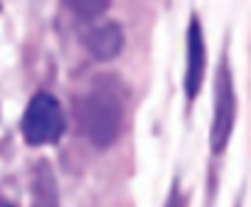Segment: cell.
<instances>
[{
  "label": "cell",
  "mask_w": 251,
  "mask_h": 207,
  "mask_svg": "<svg viewBox=\"0 0 251 207\" xmlns=\"http://www.w3.org/2000/svg\"><path fill=\"white\" fill-rule=\"evenodd\" d=\"M126 106L118 86L111 79L94 81L76 99V121L81 133L96 148H108L123 131Z\"/></svg>",
  "instance_id": "6da1fadb"
},
{
  "label": "cell",
  "mask_w": 251,
  "mask_h": 207,
  "mask_svg": "<svg viewBox=\"0 0 251 207\" xmlns=\"http://www.w3.org/2000/svg\"><path fill=\"white\" fill-rule=\"evenodd\" d=\"M64 131V114L57 96L40 91L30 99L23 114V136L30 146H45L59 141Z\"/></svg>",
  "instance_id": "7a4b0ae2"
},
{
  "label": "cell",
  "mask_w": 251,
  "mask_h": 207,
  "mask_svg": "<svg viewBox=\"0 0 251 207\" xmlns=\"http://www.w3.org/2000/svg\"><path fill=\"white\" fill-rule=\"evenodd\" d=\"M234 119H236V91H234V79L229 72V64L222 62L217 72V89H214V119L209 129V146L212 153H224L231 131H234Z\"/></svg>",
  "instance_id": "3957f363"
},
{
  "label": "cell",
  "mask_w": 251,
  "mask_h": 207,
  "mask_svg": "<svg viewBox=\"0 0 251 207\" xmlns=\"http://www.w3.org/2000/svg\"><path fill=\"white\" fill-rule=\"evenodd\" d=\"M207 69V50H204V35L197 18H190L187 25V64H185V96L192 101L204 81Z\"/></svg>",
  "instance_id": "277c9868"
},
{
  "label": "cell",
  "mask_w": 251,
  "mask_h": 207,
  "mask_svg": "<svg viewBox=\"0 0 251 207\" xmlns=\"http://www.w3.org/2000/svg\"><path fill=\"white\" fill-rule=\"evenodd\" d=\"M84 47L96 59H113L123 50V30L118 23H99L84 32Z\"/></svg>",
  "instance_id": "5b68a950"
},
{
  "label": "cell",
  "mask_w": 251,
  "mask_h": 207,
  "mask_svg": "<svg viewBox=\"0 0 251 207\" xmlns=\"http://www.w3.org/2000/svg\"><path fill=\"white\" fill-rule=\"evenodd\" d=\"M69 8L81 18H96L108 8V3H69Z\"/></svg>",
  "instance_id": "8992f818"
},
{
  "label": "cell",
  "mask_w": 251,
  "mask_h": 207,
  "mask_svg": "<svg viewBox=\"0 0 251 207\" xmlns=\"http://www.w3.org/2000/svg\"><path fill=\"white\" fill-rule=\"evenodd\" d=\"M165 207H185V195L180 192V187H177V185L170 190V197H168Z\"/></svg>",
  "instance_id": "52a82bcc"
},
{
  "label": "cell",
  "mask_w": 251,
  "mask_h": 207,
  "mask_svg": "<svg viewBox=\"0 0 251 207\" xmlns=\"http://www.w3.org/2000/svg\"><path fill=\"white\" fill-rule=\"evenodd\" d=\"M0 207H15V205H10V202H5V200H0Z\"/></svg>",
  "instance_id": "ba28073f"
}]
</instances>
